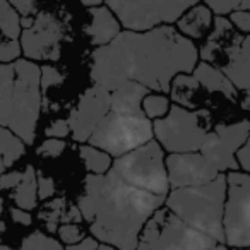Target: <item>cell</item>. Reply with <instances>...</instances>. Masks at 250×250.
Instances as JSON below:
<instances>
[{"mask_svg": "<svg viewBox=\"0 0 250 250\" xmlns=\"http://www.w3.org/2000/svg\"><path fill=\"white\" fill-rule=\"evenodd\" d=\"M197 59L194 42L171 26L146 33L120 31L108 45L91 53L89 77L106 91L136 83L151 93L167 94L175 77L192 74Z\"/></svg>", "mask_w": 250, "mask_h": 250, "instance_id": "1", "label": "cell"}, {"mask_svg": "<svg viewBox=\"0 0 250 250\" xmlns=\"http://www.w3.org/2000/svg\"><path fill=\"white\" fill-rule=\"evenodd\" d=\"M165 199L129 187L108 171L86 175L77 209L89 225L91 238L117 250H136L144 225L163 208Z\"/></svg>", "mask_w": 250, "mask_h": 250, "instance_id": "2", "label": "cell"}, {"mask_svg": "<svg viewBox=\"0 0 250 250\" xmlns=\"http://www.w3.org/2000/svg\"><path fill=\"white\" fill-rule=\"evenodd\" d=\"M40 69L26 59L0 63V127L24 146L35 143L42 111Z\"/></svg>", "mask_w": 250, "mask_h": 250, "instance_id": "3", "label": "cell"}, {"mask_svg": "<svg viewBox=\"0 0 250 250\" xmlns=\"http://www.w3.org/2000/svg\"><path fill=\"white\" fill-rule=\"evenodd\" d=\"M226 197V175L219 173L216 180L201 187L170 190L165 208L195 231L225 245L223 233V206Z\"/></svg>", "mask_w": 250, "mask_h": 250, "instance_id": "4", "label": "cell"}, {"mask_svg": "<svg viewBox=\"0 0 250 250\" xmlns=\"http://www.w3.org/2000/svg\"><path fill=\"white\" fill-rule=\"evenodd\" d=\"M249 42L226 18H212L211 33L206 38L199 57L231 83L236 91H249Z\"/></svg>", "mask_w": 250, "mask_h": 250, "instance_id": "5", "label": "cell"}, {"mask_svg": "<svg viewBox=\"0 0 250 250\" xmlns=\"http://www.w3.org/2000/svg\"><path fill=\"white\" fill-rule=\"evenodd\" d=\"M153 139V122L147 120L141 108L110 106L86 144L117 160Z\"/></svg>", "mask_w": 250, "mask_h": 250, "instance_id": "6", "label": "cell"}, {"mask_svg": "<svg viewBox=\"0 0 250 250\" xmlns=\"http://www.w3.org/2000/svg\"><path fill=\"white\" fill-rule=\"evenodd\" d=\"M209 130L211 115L206 108L190 111L177 104H170L168 113L153 122V136H156L154 141L170 154L199 151Z\"/></svg>", "mask_w": 250, "mask_h": 250, "instance_id": "7", "label": "cell"}, {"mask_svg": "<svg viewBox=\"0 0 250 250\" xmlns=\"http://www.w3.org/2000/svg\"><path fill=\"white\" fill-rule=\"evenodd\" d=\"M110 171H113L125 185L137 190L160 197H167L170 192L165 151L154 139L111 161Z\"/></svg>", "mask_w": 250, "mask_h": 250, "instance_id": "8", "label": "cell"}, {"mask_svg": "<svg viewBox=\"0 0 250 250\" xmlns=\"http://www.w3.org/2000/svg\"><path fill=\"white\" fill-rule=\"evenodd\" d=\"M216 245L219 243L187 226L163 206L144 225L136 250H211Z\"/></svg>", "mask_w": 250, "mask_h": 250, "instance_id": "9", "label": "cell"}, {"mask_svg": "<svg viewBox=\"0 0 250 250\" xmlns=\"http://www.w3.org/2000/svg\"><path fill=\"white\" fill-rule=\"evenodd\" d=\"M223 206L225 245L249 249L250 245V178L243 171H228Z\"/></svg>", "mask_w": 250, "mask_h": 250, "instance_id": "10", "label": "cell"}, {"mask_svg": "<svg viewBox=\"0 0 250 250\" xmlns=\"http://www.w3.org/2000/svg\"><path fill=\"white\" fill-rule=\"evenodd\" d=\"M195 2H106V7L120 26L130 33H146L170 26L194 5Z\"/></svg>", "mask_w": 250, "mask_h": 250, "instance_id": "11", "label": "cell"}, {"mask_svg": "<svg viewBox=\"0 0 250 250\" xmlns=\"http://www.w3.org/2000/svg\"><path fill=\"white\" fill-rule=\"evenodd\" d=\"M247 141H249V120L245 118L233 124H216L214 129L206 134L199 154L218 173L240 171L235 161V153Z\"/></svg>", "mask_w": 250, "mask_h": 250, "instance_id": "12", "label": "cell"}, {"mask_svg": "<svg viewBox=\"0 0 250 250\" xmlns=\"http://www.w3.org/2000/svg\"><path fill=\"white\" fill-rule=\"evenodd\" d=\"M63 40V24L53 12L38 11L31 28L22 29L19 48L26 60H59L60 42Z\"/></svg>", "mask_w": 250, "mask_h": 250, "instance_id": "13", "label": "cell"}, {"mask_svg": "<svg viewBox=\"0 0 250 250\" xmlns=\"http://www.w3.org/2000/svg\"><path fill=\"white\" fill-rule=\"evenodd\" d=\"M110 111V91L93 84L77 100V104L70 110L67 124L76 143L86 144L100 122Z\"/></svg>", "mask_w": 250, "mask_h": 250, "instance_id": "14", "label": "cell"}, {"mask_svg": "<svg viewBox=\"0 0 250 250\" xmlns=\"http://www.w3.org/2000/svg\"><path fill=\"white\" fill-rule=\"evenodd\" d=\"M165 168L170 190L201 187L211 184L219 175L199 153L168 154L165 158Z\"/></svg>", "mask_w": 250, "mask_h": 250, "instance_id": "15", "label": "cell"}, {"mask_svg": "<svg viewBox=\"0 0 250 250\" xmlns=\"http://www.w3.org/2000/svg\"><path fill=\"white\" fill-rule=\"evenodd\" d=\"M91 22L87 24V28L84 29L86 35L89 36L91 45L94 46H104L111 42L113 38H117L122 31L120 22L117 21L113 14L110 12V9L104 4H101L100 7L89 9Z\"/></svg>", "mask_w": 250, "mask_h": 250, "instance_id": "16", "label": "cell"}, {"mask_svg": "<svg viewBox=\"0 0 250 250\" xmlns=\"http://www.w3.org/2000/svg\"><path fill=\"white\" fill-rule=\"evenodd\" d=\"M212 18L208 7L204 4H194L187 12H184L180 19L177 21V31L187 40H201L206 35H209L212 28Z\"/></svg>", "mask_w": 250, "mask_h": 250, "instance_id": "17", "label": "cell"}, {"mask_svg": "<svg viewBox=\"0 0 250 250\" xmlns=\"http://www.w3.org/2000/svg\"><path fill=\"white\" fill-rule=\"evenodd\" d=\"M192 77L197 81L201 89L206 91V93H218L221 96L228 98L229 101H236L238 91L231 86V83L219 70H216L209 63H197L195 69L192 70Z\"/></svg>", "mask_w": 250, "mask_h": 250, "instance_id": "18", "label": "cell"}, {"mask_svg": "<svg viewBox=\"0 0 250 250\" xmlns=\"http://www.w3.org/2000/svg\"><path fill=\"white\" fill-rule=\"evenodd\" d=\"M12 201L16 202L18 209L21 211H33L38 206V194H36V170L28 165L22 171V180L18 184V187L11 192Z\"/></svg>", "mask_w": 250, "mask_h": 250, "instance_id": "19", "label": "cell"}, {"mask_svg": "<svg viewBox=\"0 0 250 250\" xmlns=\"http://www.w3.org/2000/svg\"><path fill=\"white\" fill-rule=\"evenodd\" d=\"M24 151L26 146L18 137L0 127V175L5 173L7 168H11L19 158L24 156Z\"/></svg>", "mask_w": 250, "mask_h": 250, "instance_id": "20", "label": "cell"}, {"mask_svg": "<svg viewBox=\"0 0 250 250\" xmlns=\"http://www.w3.org/2000/svg\"><path fill=\"white\" fill-rule=\"evenodd\" d=\"M79 156L86 170L89 171V175H104L111 168V158L103 151L89 146V144H81Z\"/></svg>", "mask_w": 250, "mask_h": 250, "instance_id": "21", "label": "cell"}, {"mask_svg": "<svg viewBox=\"0 0 250 250\" xmlns=\"http://www.w3.org/2000/svg\"><path fill=\"white\" fill-rule=\"evenodd\" d=\"M0 33L9 42H19V36H21L18 12L12 9L9 2H4V0H0Z\"/></svg>", "mask_w": 250, "mask_h": 250, "instance_id": "22", "label": "cell"}, {"mask_svg": "<svg viewBox=\"0 0 250 250\" xmlns=\"http://www.w3.org/2000/svg\"><path fill=\"white\" fill-rule=\"evenodd\" d=\"M141 110L146 115L147 120L154 122L163 118L165 115L170 110V101L165 94H158V93H149L141 103Z\"/></svg>", "mask_w": 250, "mask_h": 250, "instance_id": "23", "label": "cell"}, {"mask_svg": "<svg viewBox=\"0 0 250 250\" xmlns=\"http://www.w3.org/2000/svg\"><path fill=\"white\" fill-rule=\"evenodd\" d=\"M63 209H65V199L57 197L53 201L46 202L42 211H40V219L45 221V226L50 233L59 229V221L63 214Z\"/></svg>", "mask_w": 250, "mask_h": 250, "instance_id": "24", "label": "cell"}, {"mask_svg": "<svg viewBox=\"0 0 250 250\" xmlns=\"http://www.w3.org/2000/svg\"><path fill=\"white\" fill-rule=\"evenodd\" d=\"M19 250H63V247L59 243V240L42 231H35L22 240Z\"/></svg>", "mask_w": 250, "mask_h": 250, "instance_id": "25", "label": "cell"}, {"mask_svg": "<svg viewBox=\"0 0 250 250\" xmlns=\"http://www.w3.org/2000/svg\"><path fill=\"white\" fill-rule=\"evenodd\" d=\"M19 55H21L19 42H9L0 33V63L14 62V60L19 59Z\"/></svg>", "mask_w": 250, "mask_h": 250, "instance_id": "26", "label": "cell"}, {"mask_svg": "<svg viewBox=\"0 0 250 250\" xmlns=\"http://www.w3.org/2000/svg\"><path fill=\"white\" fill-rule=\"evenodd\" d=\"M59 236L67 247L69 245H76V243L83 242L86 236H84V231L81 229L79 225H62L59 229Z\"/></svg>", "mask_w": 250, "mask_h": 250, "instance_id": "27", "label": "cell"}, {"mask_svg": "<svg viewBox=\"0 0 250 250\" xmlns=\"http://www.w3.org/2000/svg\"><path fill=\"white\" fill-rule=\"evenodd\" d=\"M36 194H38V201H46V199L53 197L55 194V182L52 177H45L42 173H36Z\"/></svg>", "mask_w": 250, "mask_h": 250, "instance_id": "28", "label": "cell"}, {"mask_svg": "<svg viewBox=\"0 0 250 250\" xmlns=\"http://www.w3.org/2000/svg\"><path fill=\"white\" fill-rule=\"evenodd\" d=\"M67 144L62 139H46L42 146L38 147V154L45 158H59L65 151Z\"/></svg>", "mask_w": 250, "mask_h": 250, "instance_id": "29", "label": "cell"}, {"mask_svg": "<svg viewBox=\"0 0 250 250\" xmlns=\"http://www.w3.org/2000/svg\"><path fill=\"white\" fill-rule=\"evenodd\" d=\"M204 5L211 11L212 16H216V18H225L226 14H231V12H235L240 9L238 0H236V2H218V0H209V2H206Z\"/></svg>", "mask_w": 250, "mask_h": 250, "instance_id": "30", "label": "cell"}, {"mask_svg": "<svg viewBox=\"0 0 250 250\" xmlns=\"http://www.w3.org/2000/svg\"><path fill=\"white\" fill-rule=\"evenodd\" d=\"M228 21L231 22V26L238 33H242V35L249 36V33H250V12L235 11V12H231V14H229Z\"/></svg>", "mask_w": 250, "mask_h": 250, "instance_id": "31", "label": "cell"}, {"mask_svg": "<svg viewBox=\"0 0 250 250\" xmlns=\"http://www.w3.org/2000/svg\"><path fill=\"white\" fill-rule=\"evenodd\" d=\"M69 134H70L69 124H67V120H63V118H59V120L52 122L45 130V136L50 137V139H62L63 141V137H67Z\"/></svg>", "mask_w": 250, "mask_h": 250, "instance_id": "32", "label": "cell"}, {"mask_svg": "<svg viewBox=\"0 0 250 250\" xmlns=\"http://www.w3.org/2000/svg\"><path fill=\"white\" fill-rule=\"evenodd\" d=\"M9 4L18 12L19 18H35L38 14V2H35V0H28V2L14 0V2H9Z\"/></svg>", "mask_w": 250, "mask_h": 250, "instance_id": "33", "label": "cell"}, {"mask_svg": "<svg viewBox=\"0 0 250 250\" xmlns=\"http://www.w3.org/2000/svg\"><path fill=\"white\" fill-rule=\"evenodd\" d=\"M22 180V171H7L0 175V188L2 190H12L18 187V184Z\"/></svg>", "mask_w": 250, "mask_h": 250, "instance_id": "34", "label": "cell"}, {"mask_svg": "<svg viewBox=\"0 0 250 250\" xmlns=\"http://www.w3.org/2000/svg\"><path fill=\"white\" fill-rule=\"evenodd\" d=\"M249 149H250V144H249V141H247V143L242 144V146H240L238 149H236V153H235V161H236V165H238V168L243 171V173H249V170H250Z\"/></svg>", "mask_w": 250, "mask_h": 250, "instance_id": "35", "label": "cell"}, {"mask_svg": "<svg viewBox=\"0 0 250 250\" xmlns=\"http://www.w3.org/2000/svg\"><path fill=\"white\" fill-rule=\"evenodd\" d=\"M60 221H62L63 225H79V223H83V216H81L77 206H70L69 211L62 214Z\"/></svg>", "mask_w": 250, "mask_h": 250, "instance_id": "36", "label": "cell"}, {"mask_svg": "<svg viewBox=\"0 0 250 250\" xmlns=\"http://www.w3.org/2000/svg\"><path fill=\"white\" fill-rule=\"evenodd\" d=\"M11 216L16 223H19V225H22V226H29L33 223L31 214L26 211H21V209H18V208H11Z\"/></svg>", "mask_w": 250, "mask_h": 250, "instance_id": "37", "label": "cell"}, {"mask_svg": "<svg viewBox=\"0 0 250 250\" xmlns=\"http://www.w3.org/2000/svg\"><path fill=\"white\" fill-rule=\"evenodd\" d=\"M98 249V242L91 236H86L83 242L76 243V245H69L63 250H96Z\"/></svg>", "mask_w": 250, "mask_h": 250, "instance_id": "38", "label": "cell"}, {"mask_svg": "<svg viewBox=\"0 0 250 250\" xmlns=\"http://www.w3.org/2000/svg\"><path fill=\"white\" fill-rule=\"evenodd\" d=\"M96 250H117V249H113V247H108V245H98Z\"/></svg>", "mask_w": 250, "mask_h": 250, "instance_id": "39", "label": "cell"}, {"mask_svg": "<svg viewBox=\"0 0 250 250\" xmlns=\"http://www.w3.org/2000/svg\"><path fill=\"white\" fill-rule=\"evenodd\" d=\"M0 250H16V249H11L9 245H4V243H0Z\"/></svg>", "mask_w": 250, "mask_h": 250, "instance_id": "40", "label": "cell"}, {"mask_svg": "<svg viewBox=\"0 0 250 250\" xmlns=\"http://www.w3.org/2000/svg\"><path fill=\"white\" fill-rule=\"evenodd\" d=\"M211 250H228V249H226L225 245H216L214 249H211Z\"/></svg>", "mask_w": 250, "mask_h": 250, "instance_id": "41", "label": "cell"}, {"mask_svg": "<svg viewBox=\"0 0 250 250\" xmlns=\"http://www.w3.org/2000/svg\"><path fill=\"white\" fill-rule=\"evenodd\" d=\"M2 211H4V201H2V197H0V214H2Z\"/></svg>", "mask_w": 250, "mask_h": 250, "instance_id": "42", "label": "cell"}, {"mask_svg": "<svg viewBox=\"0 0 250 250\" xmlns=\"http://www.w3.org/2000/svg\"><path fill=\"white\" fill-rule=\"evenodd\" d=\"M233 250H249V249H233Z\"/></svg>", "mask_w": 250, "mask_h": 250, "instance_id": "43", "label": "cell"}]
</instances>
